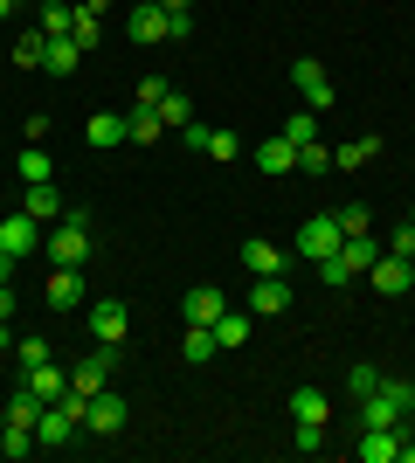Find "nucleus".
Wrapping results in <instances>:
<instances>
[{"label":"nucleus","mask_w":415,"mask_h":463,"mask_svg":"<svg viewBox=\"0 0 415 463\" xmlns=\"http://www.w3.org/2000/svg\"><path fill=\"white\" fill-rule=\"evenodd\" d=\"M409 415H415V381H381L360 402V429H409Z\"/></svg>","instance_id":"1"},{"label":"nucleus","mask_w":415,"mask_h":463,"mask_svg":"<svg viewBox=\"0 0 415 463\" xmlns=\"http://www.w3.org/2000/svg\"><path fill=\"white\" fill-rule=\"evenodd\" d=\"M49 263H70V270L90 263V214L83 208H62V222L49 229Z\"/></svg>","instance_id":"2"},{"label":"nucleus","mask_w":415,"mask_h":463,"mask_svg":"<svg viewBox=\"0 0 415 463\" xmlns=\"http://www.w3.org/2000/svg\"><path fill=\"white\" fill-rule=\"evenodd\" d=\"M125 422H132V408H125L118 387H98V394L83 402V436H118Z\"/></svg>","instance_id":"3"},{"label":"nucleus","mask_w":415,"mask_h":463,"mask_svg":"<svg viewBox=\"0 0 415 463\" xmlns=\"http://www.w3.org/2000/svg\"><path fill=\"white\" fill-rule=\"evenodd\" d=\"M339 242H346V235H339V214H312V222H297V242H291V250L305 256V263H325Z\"/></svg>","instance_id":"4"},{"label":"nucleus","mask_w":415,"mask_h":463,"mask_svg":"<svg viewBox=\"0 0 415 463\" xmlns=\"http://www.w3.org/2000/svg\"><path fill=\"white\" fill-rule=\"evenodd\" d=\"M291 83H297V97H305V111H333V77H325L312 56L291 62Z\"/></svg>","instance_id":"5"},{"label":"nucleus","mask_w":415,"mask_h":463,"mask_svg":"<svg viewBox=\"0 0 415 463\" xmlns=\"http://www.w3.org/2000/svg\"><path fill=\"white\" fill-rule=\"evenodd\" d=\"M42 305H49V311H77V305H83V270L56 263V270L42 277Z\"/></svg>","instance_id":"6"},{"label":"nucleus","mask_w":415,"mask_h":463,"mask_svg":"<svg viewBox=\"0 0 415 463\" xmlns=\"http://www.w3.org/2000/svg\"><path fill=\"white\" fill-rule=\"evenodd\" d=\"M111 373H118V346H90V360H83L77 373H70V387H77V394H98V387H111Z\"/></svg>","instance_id":"7"},{"label":"nucleus","mask_w":415,"mask_h":463,"mask_svg":"<svg viewBox=\"0 0 415 463\" xmlns=\"http://www.w3.org/2000/svg\"><path fill=\"white\" fill-rule=\"evenodd\" d=\"M0 250H7V256H14V263H21V256H35L42 250V222H35V214H7V222H0Z\"/></svg>","instance_id":"8"},{"label":"nucleus","mask_w":415,"mask_h":463,"mask_svg":"<svg viewBox=\"0 0 415 463\" xmlns=\"http://www.w3.org/2000/svg\"><path fill=\"white\" fill-rule=\"evenodd\" d=\"M291 311V277H257L250 284V318H284Z\"/></svg>","instance_id":"9"},{"label":"nucleus","mask_w":415,"mask_h":463,"mask_svg":"<svg viewBox=\"0 0 415 463\" xmlns=\"http://www.w3.org/2000/svg\"><path fill=\"white\" fill-rule=\"evenodd\" d=\"M367 277H374V290H381V298H401V290H415L409 256H395V250H381V256H374V270H367Z\"/></svg>","instance_id":"10"},{"label":"nucleus","mask_w":415,"mask_h":463,"mask_svg":"<svg viewBox=\"0 0 415 463\" xmlns=\"http://www.w3.org/2000/svg\"><path fill=\"white\" fill-rule=\"evenodd\" d=\"M125 35H132L138 49H153V42H166V7H159V0H138L132 14H125Z\"/></svg>","instance_id":"11"},{"label":"nucleus","mask_w":415,"mask_h":463,"mask_svg":"<svg viewBox=\"0 0 415 463\" xmlns=\"http://www.w3.org/2000/svg\"><path fill=\"white\" fill-rule=\"evenodd\" d=\"M90 332H98L104 346H118L125 332H132V311H125V298H98V305H90Z\"/></svg>","instance_id":"12"},{"label":"nucleus","mask_w":415,"mask_h":463,"mask_svg":"<svg viewBox=\"0 0 415 463\" xmlns=\"http://www.w3.org/2000/svg\"><path fill=\"white\" fill-rule=\"evenodd\" d=\"M222 311H229V298H222L215 284H194L187 298H180V318H187V326H215Z\"/></svg>","instance_id":"13"},{"label":"nucleus","mask_w":415,"mask_h":463,"mask_svg":"<svg viewBox=\"0 0 415 463\" xmlns=\"http://www.w3.org/2000/svg\"><path fill=\"white\" fill-rule=\"evenodd\" d=\"M284 263H291V256L277 250L270 235H250V242H242V270L250 277H284Z\"/></svg>","instance_id":"14"},{"label":"nucleus","mask_w":415,"mask_h":463,"mask_svg":"<svg viewBox=\"0 0 415 463\" xmlns=\"http://www.w3.org/2000/svg\"><path fill=\"white\" fill-rule=\"evenodd\" d=\"M409 429H360V463H395Z\"/></svg>","instance_id":"15"},{"label":"nucleus","mask_w":415,"mask_h":463,"mask_svg":"<svg viewBox=\"0 0 415 463\" xmlns=\"http://www.w3.org/2000/svg\"><path fill=\"white\" fill-rule=\"evenodd\" d=\"M77 62H83V49L70 35H49V49H42V70L49 77H77Z\"/></svg>","instance_id":"16"},{"label":"nucleus","mask_w":415,"mask_h":463,"mask_svg":"<svg viewBox=\"0 0 415 463\" xmlns=\"http://www.w3.org/2000/svg\"><path fill=\"white\" fill-rule=\"evenodd\" d=\"M250 332H257V318H250V305H229V311H222V318H215V346H250Z\"/></svg>","instance_id":"17"},{"label":"nucleus","mask_w":415,"mask_h":463,"mask_svg":"<svg viewBox=\"0 0 415 463\" xmlns=\"http://www.w3.org/2000/svg\"><path fill=\"white\" fill-rule=\"evenodd\" d=\"M159 132H166V118H159L153 104H138V111H125V146H153Z\"/></svg>","instance_id":"18"},{"label":"nucleus","mask_w":415,"mask_h":463,"mask_svg":"<svg viewBox=\"0 0 415 463\" xmlns=\"http://www.w3.org/2000/svg\"><path fill=\"white\" fill-rule=\"evenodd\" d=\"M98 35H104V0H83V7H77V28H70V42L90 56V49H98Z\"/></svg>","instance_id":"19"},{"label":"nucleus","mask_w":415,"mask_h":463,"mask_svg":"<svg viewBox=\"0 0 415 463\" xmlns=\"http://www.w3.org/2000/svg\"><path fill=\"white\" fill-rule=\"evenodd\" d=\"M21 214H35V222H62V194L49 187V180H35V187L21 194Z\"/></svg>","instance_id":"20"},{"label":"nucleus","mask_w":415,"mask_h":463,"mask_svg":"<svg viewBox=\"0 0 415 463\" xmlns=\"http://www.w3.org/2000/svg\"><path fill=\"white\" fill-rule=\"evenodd\" d=\"M83 138H90V146H125V111H90V125H83Z\"/></svg>","instance_id":"21"},{"label":"nucleus","mask_w":415,"mask_h":463,"mask_svg":"<svg viewBox=\"0 0 415 463\" xmlns=\"http://www.w3.org/2000/svg\"><path fill=\"white\" fill-rule=\"evenodd\" d=\"M215 326H187V339H180V360H187V367H208V360H215Z\"/></svg>","instance_id":"22"},{"label":"nucleus","mask_w":415,"mask_h":463,"mask_svg":"<svg viewBox=\"0 0 415 463\" xmlns=\"http://www.w3.org/2000/svg\"><path fill=\"white\" fill-rule=\"evenodd\" d=\"M325 415H333V402H325L318 387H291V422H318L325 429Z\"/></svg>","instance_id":"23"},{"label":"nucleus","mask_w":415,"mask_h":463,"mask_svg":"<svg viewBox=\"0 0 415 463\" xmlns=\"http://www.w3.org/2000/svg\"><path fill=\"white\" fill-rule=\"evenodd\" d=\"M35 449H42V443H35V429L0 415V457H14V463H21V457H35Z\"/></svg>","instance_id":"24"},{"label":"nucleus","mask_w":415,"mask_h":463,"mask_svg":"<svg viewBox=\"0 0 415 463\" xmlns=\"http://www.w3.org/2000/svg\"><path fill=\"white\" fill-rule=\"evenodd\" d=\"M257 166H263V174H297V146H291V138H284V132H277V138H263Z\"/></svg>","instance_id":"25"},{"label":"nucleus","mask_w":415,"mask_h":463,"mask_svg":"<svg viewBox=\"0 0 415 463\" xmlns=\"http://www.w3.org/2000/svg\"><path fill=\"white\" fill-rule=\"evenodd\" d=\"M21 387H35V402H62V394H70V373H62L56 360H49V367H35Z\"/></svg>","instance_id":"26"},{"label":"nucleus","mask_w":415,"mask_h":463,"mask_svg":"<svg viewBox=\"0 0 415 463\" xmlns=\"http://www.w3.org/2000/svg\"><path fill=\"white\" fill-rule=\"evenodd\" d=\"M339 256H346V270H354V277H367V270H374V235H346V242H339Z\"/></svg>","instance_id":"27"},{"label":"nucleus","mask_w":415,"mask_h":463,"mask_svg":"<svg viewBox=\"0 0 415 463\" xmlns=\"http://www.w3.org/2000/svg\"><path fill=\"white\" fill-rule=\"evenodd\" d=\"M367 159H374V138H346V146H333V174H354Z\"/></svg>","instance_id":"28"},{"label":"nucleus","mask_w":415,"mask_h":463,"mask_svg":"<svg viewBox=\"0 0 415 463\" xmlns=\"http://www.w3.org/2000/svg\"><path fill=\"white\" fill-rule=\"evenodd\" d=\"M0 415H7V422H28V429H35V415H42L35 387H14V394H7V408H0Z\"/></svg>","instance_id":"29"},{"label":"nucleus","mask_w":415,"mask_h":463,"mask_svg":"<svg viewBox=\"0 0 415 463\" xmlns=\"http://www.w3.org/2000/svg\"><path fill=\"white\" fill-rule=\"evenodd\" d=\"M42 49H49V35H42V28H28V35L14 42V70H42Z\"/></svg>","instance_id":"30"},{"label":"nucleus","mask_w":415,"mask_h":463,"mask_svg":"<svg viewBox=\"0 0 415 463\" xmlns=\"http://www.w3.org/2000/svg\"><path fill=\"white\" fill-rule=\"evenodd\" d=\"M77 28V7H62V0H42V35H70Z\"/></svg>","instance_id":"31"},{"label":"nucleus","mask_w":415,"mask_h":463,"mask_svg":"<svg viewBox=\"0 0 415 463\" xmlns=\"http://www.w3.org/2000/svg\"><path fill=\"white\" fill-rule=\"evenodd\" d=\"M159 118H166V132H180V125H194V97L166 90V104H159Z\"/></svg>","instance_id":"32"},{"label":"nucleus","mask_w":415,"mask_h":463,"mask_svg":"<svg viewBox=\"0 0 415 463\" xmlns=\"http://www.w3.org/2000/svg\"><path fill=\"white\" fill-rule=\"evenodd\" d=\"M14 360H21V373H35V367H49V339H14Z\"/></svg>","instance_id":"33"},{"label":"nucleus","mask_w":415,"mask_h":463,"mask_svg":"<svg viewBox=\"0 0 415 463\" xmlns=\"http://www.w3.org/2000/svg\"><path fill=\"white\" fill-rule=\"evenodd\" d=\"M284 138H291V146H312L318 138V111H291L284 118Z\"/></svg>","instance_id":"34"},{"label":"nucleus","mask_w":415,"mask_h":463,"mask_svg":"<svg viewBox=\"0 0 415 463\" xmlns=\"http://www.w3.org/2000/svg\"><path fill=\"white\" fill-rule=\"evenodd\" d=\"M297 174H333V146H297Z\"/></svg>","instance_id":"35"},{"label":"nucleus","mask_w":415,"mask_h":463,"mask_svg":"<svg viewBox=\"0 0 415 463\" xmlns=\"http://www.w3.org/2000/svg\"><path fill=\"white\" fill-rule=\"evenodd\" d=\"M14 174L28 180V187H35V180H49V153H42V146H28V153L14 159Z\"/></svg>","instance_id":"36"},{"label":"nucleus","mask_w":415,"mask_h":463,"mask_svg":"<svg viewBox=\"0 0 415 463\" xmlns=\"http://www.w3.org/2000/svg\"><path fill=\"white\" fill-rule=\"evenodd\" d=\"M208 159H222V166H229V159H242V138L215 125V132H208Z\"/></svg>","instance_id":"37"},{"label":"nucleus","mask_w":415,"mask_h":463,"mask_svg":"<svg viewBox=\"0 0 415 463\" xmlns=\"http://www.w3.org/2000/svg\"><path fill=\"white\" fill-rule=\"evenodd\" d=\"M339 235H374V214L367 208H339Z\"/></svg>","instance_id":"38"},{"label":"nucleus","mask_w":415,"mask_h":463,"mask_svg":"<svg viewBox=\"0 0 415 463\" xmlns=\"http://www.w3.org/2000/svg\"><path fill=\"white\" fill-rule=\"evenodd\" d=\"M318 277H325V284H333V290H339V284H354V270H346V256H339V250L325 256V263H318Z\"/></svg>","instance_id":"39"},{"label":"nucleus","mask_w":415,"mask_h":463,"mask_svg":"<svg viewBox=\"0 0 415 463\" xmlns=\"http://www.w3.org/2000/svg\"><path fill=\"white\" fill-rule=\"evenodd\" d=\"M346 387H354V402H367V394L381 387V373L374 367H354V373H346Z\"/></svg>","instance_id":"40"},{"label":"nucleus","mask_w":415,"mask_h":463,"mask_svg":"<svg viewBox=\"0 0 415 463\" xmlns=\"http://www.w3.org/2000/svg\"><path fill=\"white\" fill-rule=\"evenodd\" d=\"M166 90H174L166 77H146V83H138V104H153V111H159V104H166Z\"/></svg>","instance_id":"41"},{"label":"nucleus","mask_w":415,"mask_h":463,"mask_svg":"<svg viewBox=\"0 0 415 463\" xmlns=\"http://www.w3.org/2000/svg\"><path fill=\"white\" fill-rule=\"evenodd\" d=\"M318 436H325L318 422H297V429H291V449H305V457H312V449H318Z\"/></svg>","instance_id":"42"},{"label":"nucleus","mask_w":415,"mask_h":463,"mask_svg":"<svg viewBox=\"0 0 415 463\" xmlns=\"http://www.w3.org/2000/svg\"><path fill=\"white\" fill-rule=\"evenodd\" d=\"M194 35V14H166V42H187Z\"/></svg>","instance_id":"43"},{"label":"nucleus","mask_w":415,"mask_h":463,"mask_svg":"<svg viewBox=\"0 0 415 463\" xmlns=\"http://www.w3.org/2000/svg\"><path fill=\"white\" fill-rule=\"evenodd\" d=\"M0 318H7V326H14V290L0 284Z\"/></svg>","instance_id":"44"},{"label":"nucleus","mask_w":415,"mask_h":463,"mask_svg":"<svg viewBox=\"0 0 415 463\" xmlns=\"http://www.w3.org/2000/svg\"><path fill=\"white\" fill-rule=\"evenodd\" d=\"M159 7H166V14H194V0H159Z\"/></svg>","instance_id":"45"},{"label":"nucleus","mask_w":415,"mask_h":463,"mask_svg":"<svg viewBox=\"0 0 415 463\" xmlns=\"http://www.w3.org/2000/svg\"><path fill=\"white\" fill-rule=\"evenodd\" d=\"M7 277H14V256H7V250H0V284H7Z\"/></svg>","instance_id":"46"},{"label":"nucleus","mask_w":415,"mask_h":463,"mask_svg":"<svg viewBox=\"0 0 415 463\" xmlns=\"http://www.w3.org/2000/svg\"><path fill=\"white\" fill-rule=\"evenodd\" d=\"M7 14H14V0H0V21H7Z\"/></svg>","instance_id":"47"},{"label":"nucleus","mask_w":415,"mask_h":463,"mask_svg":"<svg viewBox=\"0 0 415 463\" xmlns=\"http://www.w3.org/2000/svg\"><path fill=\"white\" fill-rule=\"evenodd\" d=\"M409 229H415V208H409Z\"/></svg>","instance_id":"48"},{"label":"nucleus","mask_w":415,"mask_h":463,"mask_svg":"<svg viewBox=\"0 0 415 463\" xmlns=\"http://www.w3.org/2000/svg\"><path fill=\"white\" fill-rule=\"evenodd\" d=\"M409 270H415V250H409Z\"/></svg>","instance_id":"49"}]
</instances>
